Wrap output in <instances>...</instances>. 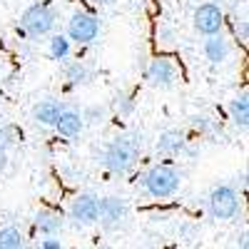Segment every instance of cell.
Wrapping results in <instances>:
<instances>
[{
    "mask_svg": "<svg viewBox=\"0 0 249 249\" xmlns=\"http://www.w3.org/2000/svg\"><path fill=\"white\" fill-rule=\"evenodd\" d=\"M195 127H197L199 132H210L212 122H210V117H195Z\"/></svg>",
    "mask_w": 249,
    "mask_h": 249,
    "instance_id": "cb8c5ba5",
    "label": "cell"
},
{
    "mask_svg": "<svg viewBox=\"0 0 249 249\" xmlns=\"http://www.w3.org/2000/svg\"><path fill=\"white\" fill-rule=\"evenodd\" d=\"M184 150H187V137L179 130H164L157 137V152H162V155L175 157V155H179Z\"/></svg>",
    "mask_w": 249,
    "mask_h": 249,
    "instance_id": "7c38bea8",
    "label": "cell"
},
{
    "mask_svg": "<svg viewBox=\"0 0 249 249\" xmlns=\"http://www.w3.org/2000/svg\"><path fill=\"white\" fill-rule=\"evenodd\" d=\"M55 132L60 135V137H68V140H75V137H80V132L85 130V122H82V115H80V110H75V107H65L60 112V117L55 120Z\"/></svg>",
    "mask_w": 249,
    "mask_h": 249,
    "instance_id": "30bf717a",
    "label": "cell"
},
{
    "mask_svg": "<svg viewBox=\"0 0 249 249\" xmlns=\"http://www.w3.org/2000/svg\"><path fill=\"white\" fill-rule=\"evenodd\" d=\"M144 77L150 80V85H155V88H160V90H167V88H172L175 82H177V77H179V70H177V65H175V60L172 57H155L150 65H147V70H144Z\"/></svg>",
    "mask_w": 249,
    "mask_h": 249,
    "instance_id": "52a82bcc",
    "label": "cell"
},
{
    "mask_svg": "<svg viewBox=\"0 0 249 249\" xmlns=\"http://www.w3.org/2000/svg\"><path fill=\"white\" fill-rule=\"evenodd\" d=\"M137 182L142 184V190L147 192L150 197L164 199V197H172L179 187H182V172L175 167V164L162 162V164H155V167H150Z\"/></svg>",
    "mask_w": 249,
    "mask_h": 249,
    "instance_id": "3957f363",
    "label": "cell"
},
{
    "mask_svg": "<svg viewBox=\"0 0 249 249\" xmlns=\"http://www.w3.org/2000/svg\"><path fill=\"white\" fill-rule=\"evenodd\" d=\"M18 140H20V132H18L15 124L0 122V152H5V155H8V150L15 147Z\"/></svg>",
    "mask_w": 249,
    "mask_h": 249,
    "instance_id": "d6986e66",
    "label": "cell"
},
{
    "mask_svg": "<svg viewBox=\"0 0 249 249\" xmlns=\"http://www.w3.org/2000/svg\"><path fill=\"white\" fill-rule=\"evenodd\" d=\"M40 249H62V242L57 237H45L40 239Z\"/></svg>",
    "mask_w": 249,
    "mask_h": 249,
    "instance_id": "603a6c76",
    "label": "cell"
},
{
    "mask_svg": "<svg viewBox=\"0 0 249 249\" xmlns=\"http://www.w3.org/2000/svg\"><path fill=\"white\" fill-rule=\"evenodd\" d=\"M142 152V137L140 135H117L112 137L100 152L102 167L112 175H127Z\"/></svg>",
    "mask_w": 249,
    "mask_h": 249,
    "instance_id": "6da1fadb",
    "label": "cell"
},
{
    "mask_svg": "<svg viewBox=\"0 0 249 249\" xmlns=\"http://www.w3.org/2000/svg\"><path fill=\"white\" fill-rule=\"evenodd\" d=\"M68 105H62V102H57V100H40L37 105L33 107V120L37 122V124H55V120L60 117V112L65 110Z\"/></svg>",
    "mask_w": 249,
    "mask_h": 249,
    "instance_id": "4fadbf2b",
    "label": "cell"
},
{
    "mask_svg": "<svg viewBox=\"0 0 249 249\" xmlns=\"http://www.w3.org/2000/svg\"><path fill=\"white\" fill-rule=\"evenodd\" d=\"M234 33L239 35L242 43H247V37H249V35H247V20H244V18H242V20H239V18L234 20Z\"/></svg>",
    "mask_w": 249,
    "mask_h": 249,
    "instance_id": "7402d4cb",
    "label": "cell"
},
{
    "mask_svg": "<svg viewBox=\"0 0 249 249\" xmlns=\"http://www.w3.org/2000/svg\"><path fill=\"white\" fill-rule=\"evenodd\" d=\"M230 117L242 130L249 124V97H247V92H242V95L230 100Z\"/></svg>",
    "mask_w": 249,
    "mask_h": 249,
    "instance_id": "2e32d148",
    "label": "cell"
},
{
    "mask_svg": "<svg viewBox=\"0 0 249 249\" xmlns=\"http://www.w3.org/2000/svg\"><path fill=\"white\" fill-rule=\"evenodd\" d=\"M127 219H130V207L122 197L110 195V197L97 199V222H100L102 230H107V232L124 230V227H127Z\"/></svg>",
    "mask_w": 249,
    "mask_h": 249,
    "instance_id": "277c9868",
    "label": "cell"
},
{
    "mask_svg": "<svg viewBox=\"0 0 249 249\" xmlns=\"http://www.w3.org/2000/svg\"><path fill=\"white\" fill-rule=\"evenodd\" d=\"M100 35V18L88 10H75L68 20V40L77 45H90Z\"/></svg>",
    "mask_w": 249,
    "mask_h": 249,
    "instance_id": "5b68a950",
    "label": "cell"
},
{
    "mask_svg": "<svg viewBox=\"0 0 249 249\" xmlns=\"http://www.w3.org/2000/svg\"><path fill=\"white\" fill-rule=\"evenodd\" d=\"M80 115H82V122L100 124V122H105V117H107V110H105V107H100V105H92V107H88L85 112H80Z\"/></svg>",
    "mask_w": 249,
    "mask_h": 249,
    "instance_id": "ffe728a7",
    "label": "cell"
},
{
    "mask_svg": "<svg viewBox=\"0 0 249 249\" xmlns=\"http://www.w3.org/2000/svg\"><path fill=\"white\" fill-rule=\"evenodd\" d=\"M0 249H25V237L18 227H0Z\"/></svg>",
    "mask_w": 249,
    "mask_h": 249,
    "instance_id": "e0dca14e",
    "label": "cell"
},
{
    "mask_svg": "<svg viewBox=\"0 0 249 249\" xmlns=\"http://www.w3.org/2000/svg\"><path fill=\"white\" fill-rule=\"evenodd\" d=\"M97 195L92 192H82L72 199L70 204V219L75 227H92L97 224Z\"/></svg>",
    "mask_w": 249,
    "mask_h": 249,
    "instance_id": "9c48e42d",
    "label": "cell"
},
{
    "mask_svg": "<svg viewBox=\"0 0 249 249\" xmlns=\"http://www.w3.org/2000/svg\"><path fill=\"white\" fill-rule=\"evenodd\" d=\"M239 212V195L230 184H217L210 192V214L219 222L234 219Z\"/></svg>",
    "mask_w": 249,
    "mask_h": 249,
    "instance_id": "8992f818",
    "label": "cell"
},
{
    "mask_svg": "<svg viewBox=\"0 0 249 249\" xmlns=\"http://www.w3.org/2000/svg\"><path fill=\"white\" fill-rule=\"evenodd\" d=\"M135 110V100H132V92H127V95H117V112L120 115H130Z\"/></svg>",
    "mask_w": 249,
    "mask_h": 249,
    "instance_id": "44dd1931",
    "label": "cell"
},
{
    "mask_svg": "<svg viewBox=\"0 0 249 249\" xmlns=\"http://www.w3.org/2000/svg\"><path fill=\"white\" fill-rule=\"evenodd\" d=\"M192 20H195L197 33H202V35H207V37L222 35V28H224V13H222L219 5H214V3H202V5L195 10Z\"/></svg>",
    "mask_w": 249,
    "mask_h": 249,
    "instance_id": "ba28073f",
    "label": "cell"
},
{
    "mask_svg": "<svg viewBox=\"0 0 249 249\" xmlns=\"http://www.w3.org/2000/svg\"><path fill=\"white\" fill-rule=\"evenodd\" d=\"M55 23H57L55 8L48 0H40V3H33L30 8H25V13L20 15V23H18L15 33L20 37H28V40H40V37L53 33Z\"/></svg>",
    "mask_w": 249,
    "mask_h": 249,
    "instance_id": "7a4b0ae2",
    "label": "cell"
},
{
    "mask_svg": "<svg viewBox=\"0 0 249 249\" xmlns=\"http://www.w3.org/2000/svg\"><path fill=\"white\" fill-rule=\"evenodd\" d=\"M35 230L45 237H57L62 230H65V217L57 210H40L35 214Z\"/></svg>",
    "mask_w": 249,
    "mask_h": 249,
    "instance_id": "8fae6325",
    "label": "cell"
},
{
    "mask_svg": "<svg viewBox=\"0 0 249 249\" xmlns=\"http://www.w3.org/2000/svg\"><path fill=\"white\" fill-rule=\"evenodd\" d=\"M50 57L53 60H57V62H65L70 55H72V43H70V40L65 37V35H53L50 37Z\"/></svg>",
    "mask_w": 249,
    "mask_h": 249,
    "instance_id": "ac0fdd59",
    "label": "cell"
},
{
    "mask_svg": "<svg viewBox=\"0 0 249 249\" xmlns=\"http://www.w3.org/2000/svg\"><path fill=\"white\" fill-rule=\"evenodd\" d=\"M204 57L212 62V65H222V62L230 57V43L222 37V35H212L204 40Z\"/></svg>",
    "mask_w": 249,
    "mask_h": 249,
    "instance_id": "5bb4252c",
    "label": "cell"
},
{
    "mask_svg": "<svg viewBox=\"0 0 249 249\" xmlns=\"http://www.w3.org/2000/svg\"><path fill=\"white\" fill-rule=\"evenodd\" d=\"M92 5H107V3H112V0H90Z\"/></svg>",
    "mask_w": 249,
    "mask_h": 249,
    "instance_id": "484cf974",
    "label": "cell"
},
{
    "mask_svg": "<svg viewBox=\"0 0 249 249\" xmlns=\"http://www.w3.org/2000/svg\"><path fill=\"white\" fill-rule=\"evenodd\" d=\"M5 167H8V155L0 152V170H5Z\"/></svg>",
    "mask_w": 249,
    "mask_h": 249,
    "instance_id": "d4e9b609",
    "label": "cell"
},
{
    "mask_svg": "<svg viewBox=\"0 0 249 249\" xmlns=\"http://www.w3.org/2000/svg\"><path fill=\"white\" fill-rule=\"evenodd\" d=\"M62 77L68 80V85H88V82L92 80V70L82 60H72V62H65Z\"/></svg>",
    "mask_w": 249,
    "mask_h": 249,
    "instance_id": "9a60e30c",
    "label": "cell"
}]
</instances>
